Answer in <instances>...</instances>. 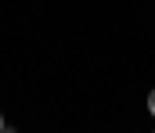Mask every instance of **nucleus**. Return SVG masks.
<instances>
[{
    "mask_svg": "<svg viewBox=\"0 0 155 133\" xmlns=\"http://www.w3.org/2000/svg\"><path fill=\"white\" fill-rule=\"evenodd\" d=\"M0 133H4V115H0Z\"/></svg>",
    "mask_w": 155,
    "mask_h": 133,
    "instance_id": "obj_2",
    "label": "nucleus"
},
{
    "mask_svg": "<svg viewBox=\"0 0 155 133\" xmlns=\"http://www.w3.org/2000/svg\"><path fill=\"white\" fill-rule=\"evenodd\" d=\"M152 133H155V130H152Z\"/></svg>",
    "mask_w": 155,
    "mask_h": 133,
    "instance_id": "obj_3",
    "label": "nucleus"
},
{
    "mask_svg": "<svg viewBox=\"0 0 155 133\" xmlns=\"http://www.w3.org/2000/svg\"><path fill=\"white\" fill-rule=\"evenodd\" d=\"M148 112H152V115H155V90H152V93H148Z\"/></svg>",
    "mask_w": 155,
    "mask_h": 133,
    "instance_id": "obj_1",
    "label": "nucleus"
}]
</instances>
